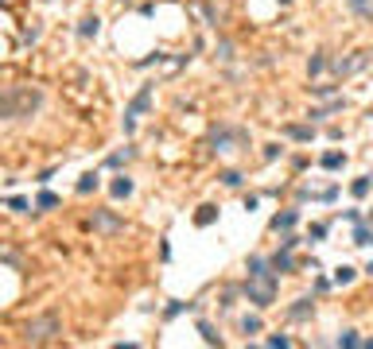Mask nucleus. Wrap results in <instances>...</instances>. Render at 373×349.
I'll list each match as a JSON object with an SVG mask.
<instances>
[{
    "label": "nucleus",
    "mask_w": 373,
    "mask_h": 349,
    "mask_svg": "<svg viewBox=\"0 0 373 349\" xmlns=\"http://www.w3.org/2000/svg\"><path fill=\"white\" fill-rule=\"evenodd\" d=\"M43 105V93L31 86H16V89H0V121H20L31 117Z\"/></svg>",
    "instance_id": "f257e3e1"
},
{
    "label": "nucleus",
    "mask_w": 373,
    "mask_h": 349,
    "mask_svg": "<svg viewBox=\"0 0 373 349\" xmlns=\"http://www.w3.org/2000/svg\"><path fill=\"white\" fill-rule=\"evenodd\" d=\"M245 295H249V303H257V306H272V299H276V276H272V272L249 276Z\"/></svg>",
    "instance_id": "f03ea898"
},
{
    "label": "nucleus",
    "mask_w": 373,
    "mask_h": 349,
    "mask_svg": "<svg viewBox=\"0 0 373 349\" xmlns=\"http://www.w3.org/2000/svg\"><path fill=\"white\" fill-rule=\"evenodd\" d=\"M59 314H47V318H35V322H27V341H51L59 334Z\"/></svg>",
    "instance_id": "7ed1b4c3"
},
{
    "label": "nucleus",
    "mask_w": 373,
    "mask_h": 349,
    "mask_svg": "<svg viewBox=\"0 0 373 349\" xmlns=\"http://www.w3.org/2000/svg\"><path fill=\"white\" fill-rule=\"evenodd\" d=\"M148 101H152V89H148V86H144V89H140V93H136V101H133V105H128V113H124V128H128V132H133V128H136V117H140V113H144V109H148Z\"/></svg>",
    "instance_id": "20e7f679"
},
{
    "label": "nucleus",
    "mask_w": 373,
    "mask_h": 349,
    "mask_svg": "<svg viewBox=\"0 0 373 349\" xmlns=\"http://www.w3.org/2000/svg\"><path fill=\"white\" fill-rule=\"evenodd\" d=\"M295 218H300L295 209H284V214H276V218H272V229H276V233H280V229H292Z\"/></svg>",
    "instance_id": "39448f33"
},
{
    "label": "nucleus",
    "mask_w": 373,
    "mask_h": 349,
    "mask_svg": "<svg viewBox=\"0 0 373 349\" xmlns=\"http://www.w3.org/2000/svg\"><path fill=\"white\" fill-rule=\"evenodd\" d=\"M98 27H101L98 16H86V20L78 24V35H86V39H89V35H98Z\"/></svg>",
    "instance_id": "423d86ee"
},
{
    "label": "nucleus",
    "mask_w": 373,
    "mask_h": 349,
    "mask_svg": "<svg viewBox=\"0 0 373 349\" xmlns=\"http://www.w3.org/2000/svg\"><path fill=\"white\" fill-rule=\"evenodd\" d=\"M89 190H98V174H82L78 179V194H89Z\"/></svg>",
    "instance_id": "0eeeda50"
},
{
    "label": "nucleus",
    "mask_w": 373,
    "mask_h": 349,
    "mask_svg": "<svg viewBox=\"0 0 373 349\" xmlns=\"http://www.w3.org/2000/svg\"><path fill=\"white\" fill-rule=\"evenodd\" d=\"M113 194H117V198H128V194H133V179H117V183H113Z\"/></svg>",
    "instance_id": "6e6552de"
},
{
    "label": "nucleus",
    "mask_w": 373,
    "mask_h": 349,
    "mask_svg": "<svg viewBox=\"0 0 373 349\" xmlns=\"http://www.w3.org/2000/svg\"><path fill=\"white\" fill-rule=\"evenodd\" d=\"M272 268H276V272H288V268H292V256H288V248L272 256Z\"/></svg>",
    "instance_id": "1a4fd4ad"
},
{
    "label": "nucleus",
    "mask_w": 373,
    "mask_h": 349,
    "mask_svg": "<svg viewBox=\"0 0 373 349\" xmlns=\"http://www.w3.org/2000/svg\"><path fill=\"white\" fill-rule=\"evenodd\" d=\"M39 209H51V206H59V194H51V190H43L39 194V202H35Z\"/></svg>",
    "instance_id": "9d476101"
},
{
    "label": "nucleus",
    "mask_w": 373,
    "mask_h": 349,
    "mask_svg": "<svg viewBox=\"0 0 373 349\" xmlns=\"http://www.w3.org/2000/svg\"><path fill=\"white\" fill-rule=\"evenodd\" d=\"M323 167H327V171H338V167H342V156H338V151H327V156H323Z\"/></svg>",
    "instance_id": "9b49d317"
},
{
    "label": "nucleus",
    "mask_w": 373,
    "mask_h": 349,
    "mask_svg": "<svg viewBox=\"0 0 373 349\" xmlns=\"http://www.w3.org/2000/svg\"><path fill=\"white\" fill-rule=\"evenodd\" d=\"M94 221H98L101 229H121V221H117V218H109V214H98Z\"/></svg>",
    "instance_id": "f8f14e48"
},
{
    "label": "nucleus",
    "mask_w": 373,
    "mask_h": 349,
    "mask_svg": "<svg viewBox=\"0 0 373 349\" xmlns=\"http://www.w3.org/2000/svg\"><path fill=\"white\" fill-rule=\"evenodd\" d=\"M354 244H373V233L365 225H358V233H354Z\"/></svg>",
    "instance_id": "ddd939ff"
},
{
    "label": "nucleus",
    "mask_w": 373,
    "mask_h": 349,
    "mask_svg": "<svg viewBox=\"0 0 373 349\" xmlns=\"http://www.w3.org/2000/svg\"><path fill=\"white\" fill-rule=\"evenodd\" d=\"M350 190H354V198H365V194H369V179H358Z\"/></svg>",
    "instance_id": "4468645a"
},
{
    "label": "nucleus",
    "mask_w": 373,
    "mask_h": 349,
    "mask_svg": "<svg viewBox=\"0 0 373 349\" xmlns=\"http://www.w3.org/2000/svg\"><path fill=\"white\" fill-rule=\"evenodd\" d=\"M307 311H311V299H300V303L292 306V318H303V314H307Z\"/></svg>",
    "instance_id": "2eb2a0df"
},
{
    "label": "nucleus",
    "mask_w": 373,
    "mask_h": 349,
    "mask_svg": "<svg viewBox=\"0 0 373 349\" xmlns=\"http://www.w3.org/2000/svg\"><path fill=\"white\" fill-rule=\"evenodd\" d=\"M288 136H295V140H311V128H303V124H292V128H288Z\"/></svg>",
    "instance_id": "dca6fc26"
},
{
    "label": "nucleus",
    "mask_w": 373,
    "mask_h": 349,
    "mask_svg": "<svg viewBox=\"0 0 373 349\" xmlns=\"http://www.w3.org/2000/svg\"><path fill=\"white\" fill-rule=\"evenodd\" d=\"M334 279H338V283H350V279H354V268H338Z\"/></svg>",
    "instance_id": "f3484780"
},
{
    "label": "nucleus",
    "mask_w": 373,
    "mask_h": 349,
    "mask_svg": "<svg viewBox=\"0 0 373 349\" xmlns=\"http://www.w3.org/2000/svg\"><path fill=\"white\" fill-rule=\"evenodd\" d=\"M241 330H245V334H257V330H260V318H245V322H241Z\"/></svg>",
    "instance_id": "a211bd4d"
},
{
    "label": "nucleus",
    "mask_w": 373,
    "mask_h": 349,
    "mask_svg": "<svg viewBox=\"0 0 373 349\" xmlns=\"http://www.w3.org/2000/svg\"><path fill=\"white\" fill-rule=\"evenodd\" d=\"M350 8H354V12H373V4H369V0H350Z\"/></svg>",
    "instance_id": "6ab92c4d"
},
{
    "label": "nucleus",
    "mask_w": 373,
    "mask_h": 349,
    "mask_svg": "<svg viewBox=\"0 0 373 349\" xmlns=\"http://www.w3.org/2000/svg\"><path fill=\"white\" fill-rule=\"evenodd\" d=\"M338 345H346V349H350V345H362V341H358V338H354V334H350V330H346V334H342V338H338Z\"/></svg>",
    "instance_id": "aec40b11"
},
{
    "label": "nucleus",
    "mask_w": 373,
    "mask_h": 349,
    "mask_svg": "<svg viewBox=\"0 0 373 349\" xmlns=\"http://www.w3.org/2000/svg\"><path fill=\"white\" fill-rule=\"evenodd\" d=\"M222 179H226V186H237V183H241V174H237V171H226Z\"/></svg>",
    "instance_id": "412c9836"
},
{
    "label": "nucleus",
    "mask_w": 373,
    "mask_h": 349,
    "mask_svg": "<svg viewBox=\"0 0 373 349\" xmlns=\"http://www.w3.org/2000/svg\"><path fill=\"white\" fill-rule=\"evenodd\" d=\"M369 218H373V214H369Z\"/></svg>",
    "instance_id": "4be33fe9"
}]
</instances>
